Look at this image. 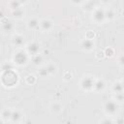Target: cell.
Instances as JSON below:
<instances>
[{
  "label": "cell",
  "mask_w": 124,
  "mask_h": 124,
  "mask_svg": "<svg viewBox=\"0 0 124 124\" xmlns=\"http://www.w3.org/2000/svg\"><path fill=\"white\" fill-rule=\"evenodd\" d=\"M21 5H22V2H20V1H11L9 3V7L12 9V11L16 10V9H20Z\"/></svg>",
  "instance_id": "cell-16"
},
{
  "label": "cell",
  "mask_w": 124,
  "mask_h": 124,
  "mask_svg": "<svg viewBox=\"0 0 124 124\" xmlns=\"http://www.w3.org/2000/svg\"><path fill=\"white\" fill-rule=\"evenodd\" d=\"M94 42L93 40H89V39H83L80 43V46L83 50H86V51H90L94 48Z\"/></svg>",
  "instance_id": "cell-8"
},
{
  "label": "cell",
  "mask_w": 124,
  "mask_h": 124,
  "mask_svg": "<svg viewBox=\"0 0 124 124\" xmlns=\"http://www.w3.org/2000/svg\"><path fill=\"white\" fill-rule=\"evenodd\" d=\"M104 110L108 115H113L118 110V104L114 100L107 101L104 105Z\"/></svg>",
  "instance_id": "cell-2"
},
{
  "label": "cell",
  "mask_w": 124,
  "mask_h": 124,
  "mask_svg": "<svg viewBox=\"0 0 124 124\" xmlns=\"http://www.w3.org/2000/svg\"><path fill=\"white\" fill-rule=\"evenodd\" d=\"M92 19L97 24L103 23L106 20V18H105V10H103L101 8H95L93 10V13H92Z\"/></svg>",
  "instance_id": "cell-3"
},
{
  "label": "cell",
  "mask_w": 124,
  "mask_h": 124,
  "mask_svg": "<svg viewBox=\"0 0 124 124\" xmlns=\"http://www.w3.org/2000/svg\"><path fill=\"white\" fill-rule=\"evenodd\" d=\"M39 50H40V45L37 42H31L26 46V52L31 56H34V55L38 54Z\"/></svg>",
  "instance_id": "cell-5"
},
{
  "label": "cell",
  "mask_w": 124,
  "mask_h": 124,
  "mask_svg": "<svg viewBox=\"0 0 124 124\" xmlns=\"http://www.w3.org/2000/svg\"><path fill=\"white\" fill-rule=\"evenodd\" d=\"M23 15H24V11H23L21 8L12 11V16H13V17H15V18H21V17L23 16Z\"/></svg>",
  "instance_id": "cell-15"
},
{
  "label": "cell",
  "mask_w": 124,
  "mask_h": 124,
  "mask_svg": "<svg viewBox=\"0 0 124 124\" xmlns=\"http://www.w3.org/2000/svg\"><path fill=\"white\" fill-rule=\"evenodd\" d=\"M94 85H95V80L91 77H83L81 81H80V87L86 91L93 90Z\"/></svg>",
  "instance_id": "cell-4"
},
{
  "label": "cell",
  "mask_w": 124,
  "mask_h": 124,
  "mask_svg": "<svg viewBox=\"0 0 124 124\" xmlns=\"http://www.w3.org/2000/svg\"><path fill=\"white\" fill-rule=\"evenodd\" d=\"M47 72H48V75H53L57 72V66L54 64V63H48L46 66Z\"/></svg>",
  "instance_id": "cell-14"
},
{
  "label": "cell",
  "mask_w": 124,
  "mask_h": 124,
  "mask_svg": "<svg viewBox=\"0 0 124 124\" xmlns=\"http://www.w3.org/2000/svg\"><path fill=\"white\" fill-rule=\"evenodd\" d=\"M114 101L118 104V103H122L123 102V93H115L114 95Z\"/></svg>",
  "instance_id": "cell-22"
},
{
  "label": "cell",
  "mask_w": 124,
  "mask_h": 124,
  "mask_svg": "<svg viewBox=\"0 0 124 124\" xmlns=\"http://www.w3.org/2000/svg\"><path fill=\"white\" fill-rule=\"evenodd\" d=\"M104 86H105V84H104V81H103V80H97V81H95L94 89H96V90H100V89H103Z\"/></svg>",
  "instance_id": "cell-21"
},
{
  "label": "cell",
  "mask_w": 124,
  "mask_h": 124,
  "mask_svg": "<svg viewBox=\"0 0 124 124\" xmlns=\"http://www.w3.org/2000/svg\"><path fill=\"white\" fill-rule=\"evenodd\" d=\"M13 60L16 65L22 66V65L27 64V62L29 60V56H28V53L26 51H24L22 49H18L14 53Z\"/></svg>",
  "instance_id": "cell-1"
},
{
  "label": "cell",
  "mask_w": 124,
  "mask_h": 124,
  "mask_svg": "<svg viewBox=\"0 0 124 124\" xmlns=\"http://www.w3.org/2000/svg\"><path fill=\"white\" fill-rule=\"evenodd\" d=\"M113 53H114V49H113L112 47H108V48L106 49V51H105V54H106L107 56H112Z\"/></svg>",
  "instance_id": "cell-24"
},
{
  "label": "cell",
  "mask_w": 124,
  "mask_h": 124,
  "mask_svg": "<svg viewBox=\"0 0 124 124\" xmlns=\"http://www.w3.org/2000/svg\"><path fill=\"white\" fill-rule=\"evenodd\" d=\"M119 65L122 67V65H123V62H122V56H120L119 57Z\"/></svg>",
  "instance_id": "cell-28"
},
{
  "label": "cell",
  "mask_w": 124,
  "mask_h": 124,
  "mask_svg": "<svg viewBox=\"0 0 124 124\" xmlns=\"http://www.w3.org/2000/svg\"><path fill=\"white\" fill-rule=\"evenodd\" d=\"M0 124H3V122H2V119L0 118Z\"/></svg>",
  "instance_id": "cell-29"
},
{
  "label": "cell",
  "mask_w": 124,
  "mask_h": 124,
  "mask_svg": "<svg viewBox=\"0 0 124 124\" xmlns=\"http://www.w3.org/2000/svg\"><path fill=\"white\" fill-rule=\"evenodd\" d=\"M1 28H2L3 32H5V33H10V32H12V31L15 29V25H14L11 21H5V22L2 23Z\"/></svg>",
  "instance_id": "cell-12"
},
{
  "label": "cell",
  "mask_w": 124,
  "mask_h": 124,
  "mask_svg": "<svg viewBox=\"0 0 124 124\" xmlns=\"http://www.w3.org/2000/svg\"><path fill=\"white\" fill-rule=\"evenodd\" d=\"M62 109H63V106H62L60 103H58V102H54V103H52L51 106H50V110H51V112L54 113V114L60 113V112L62 111Z\"/></svg>",
  "instance_id": "cell-11"
},
{
  "label": "cell",
  "mask_w": 124,
  "mask_h": 124,
  "mask_svg": "<svg viewBox=\"0 0 124 124\" xmlns=\"http://www.w3.org/2000/svg\"><path fill=\"white\" fill-rule=\"evenodd\" d=\"M27 27L29 29H32V30H35V29H38L39 28V24H40V21L38 20V18L36 17H31L27 20Z\"/></svg>",
  "instance_id": "cell-10"
},
{
  "label": "cell",
  "mask_w": 124,
  "mask_h": 124,
  "mask_svg": "<svg viewBox=\"0 0 124 124\" xmlns=\"http://www.w3.org/2000/svg\"><path fill=\"white\" fill-rule=\"evenodd\" d=\"M31 60H32V62H33V64L38 65V64H40V63L43 61V56H42L40 53H38V54L32 56V57H31Z\"/></svg>",
  "instance_id": "cell-19"
},
{
  "label": "cell",
  "mask_w": 124,
  "mask_h": 124,
  "mask_svg": "<svg viewBox=\"0 0 124 124\" xmlns=\"http://www.w3.org/2000/svg\"><path fill=\"white\" fill-rule=\"evenodd\" d=\"M114 17V11L111 8H108L107 10H105V18L106 19H112Z\"/></svg>",
  "instance_id": "cell-17"
},
{
  "label": "cell",
  "mask_w": 124,
  "mask_h": 124,
  "mask_svg": "<svg viewBox=\"0 0 124 124\" xmlns=\"http://www.w3.org/2000/svg\"><path fill=\"white\" fill-rule=\"evenodd\" d=\"M38 74H39V76L40 77H46V76H47L48 75V72H47V70H46V66L45 67H42V68H40L39 69V71H38Z\"/></svg>",
  "instance_id": "cell-20"
},
{
  "label": "cell",
  "mask_w": 124,
  "mask_h": 124,
  "mask_svg": "<svg viewBox=\"0 0 124 124\" xmlns=\"http://www.w3.org/2000/svg\"><path fill=\"white\" fill-rule=\"evenodd\" d=\"M22 118V113L20 110L18 109H15V110H12V115H11V118L10 120L14 123H17L21 120Z\"/></svg>",
  "instance_id": "cell-9"
},
{
  "label": "cell",
  "mask_w": 124,
  "mask_h": 124,
  "mask_svg": "<svg viewBox=\"0 0 124 124\" xmlns=\"http://www.w3.org/2000/svg\"><path fill=\"white\" fill-rule=\"evenodd\" d=\"M39 27H40L43 31H49L50 29H52L53 24H52V21L49 20L48 18H44V19H42V20L40 21Z\"/></svg>",
  "instance_id": "cell-7"
},
{
  "label": "cell",
  "mask_w": 124,
  "mask_h": 124,
  "mask_svg": "<svg viewBox=\"0 0 124 124\" xmlns=\"http://www.w3.org/2000/svg\"><path fill=\"white\" fill-rule=\"evenodd\" d=\"M26 81H27V83H29V84H33V83H35V81H36V78H35L33 75H29V76H27V78H26Z\"/></svg>",
  "instance_id": "cell-23"
},
{
  "label": "cell",
  "mask_w": 124,
  "mask_h": 124,
  "mask_svg": "<svg viewBox=\"0 0 124 124\" xmlns=\"http://www.w3.org/2000/svg\"><path fill=\"white\" fill-rule=\"evenodd\" d=\"M114 93H122L123 91V86H122V82L121 81H118V82H115L113 84V87H112Z\"/></svg>",
  "instance_id": "cell-18"
},
{
  "label": "cell",
  "mask_w": 124,
  "mask_h": 124,
  "mask_svg": "<svg viewBox=\"0 0 124 124\" xmlns=\"http://www.w3.org/2000/svg\"><path fill=\"white\" fill-rule=\"evenodd\" d=\"M12 44L15 46H22L24 45V42H25V39L22 35L20 34H15L13 37H12Z\"/></svg>",
  "instance_id": "cell-6"
},
{
  "label": "cell",
  "mask_w": 124,
  "mask_h": 124,
  "mask_svg": "<svg viewBox=\"0 0 124 124\" xmlns=\"http://www.w3.org/2000/svg\"><path fill=\"white\" fill-rule=\"evenodd\" d=\"M85 39H89V40H93L94 39V33H92L90 30L86 33V38Z\"/></svg>",
  "instance_id": "cell-26"
},
{
  "label": "cell",
  "mask_w": 124,
  "mask_h": 124,
  "mask_svg": "<svg viewBox=\"0 0 124 124\" xmlns=\"http://www.w3.org/2000/svg\"><path fill=\"white\" fill-rule=\"evenodd\" d=\"M11 115H12V109L10 108H4L1 112V119L3 120H10L11 118Z\"/></svg>",
  "instance_id": "cell-13"
},
{
  "label": "cell",
  "mask_w": 124,
  "mask_h": 124,
  "mask_svg": "<svg viewBox=\"0 0 124 124\" xmlns=\"http://www.w3.org/2000/svg\"><path fill=\"white\" fill-rule=\"evenodd\" d=\"M113 124H123V118H122V116L116 117V120H115V122H113Z\"/></svg>",
  "instance_id": "cell-27"
},
{
  "label": "cell",
  "mask_w": 124,
  "mask_h": 124,
  "mask_svg": "<svg viewBox=\"0 0 124 124\" xmlns=\"http://www.w3.org/2000/svg\"><path fill=\"white\" fill-rule=\"evenodd\" d=\"M100 124H113V121L108 118V117H106L104 119H102V121L100 122Z\"/></svg>",
  "instance_id": "cell-25"
}]
</instances>
